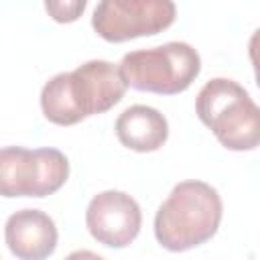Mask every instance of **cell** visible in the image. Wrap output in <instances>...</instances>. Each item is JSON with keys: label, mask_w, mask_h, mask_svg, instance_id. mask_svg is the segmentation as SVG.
Segmentation results:
<instances>
[{"label": "cell", "mask_w": 260, "mask_h": 260, "mask_svg": "<svg viewBox=\"0 0 260 260\" xmlns=\"http://www.w3.org/2000/svg\"><path fill=\"white\" fill-rule=\"evenodd\" d=\"M128 83L118 65L102 59L87 61L73 71L57 73L41 91V108L49 122L73 126L87 116L104 114L126 93Z\"/></svg>", "instance_id": "1"}, {"label": "cell", "mask_w": 260, "mask_h": 260, "mask_svg": "<svg viewBox=\"0 0 260 260\" xmlns=\"http://www.w3.org/2000/svg\"><path fill=\"white\" fill-rule=\"evenodd\" d=\"M223 213L219 193L203 181L173 187L154 215V236L171 252H185L211 240Z\"/></svg>", "instance_id": "2"}, {"label": "cell", "mask_w": 260, "mask_h": 260, "mask_svg": "<svg viewBox=\"0 0 260 260\" xmlns=\"http://www.w3.org/2000/svg\"><path fill=\"white\" fill-rule=\"evenodd\" d=\"M199 120L228 150H254L260 142V110L234 79L207 81L195 102Z\"/></svg>", "instance_id": "3"}, {"label": "cell", "mask_w": 260, "mask_h": 260, "mask_svg": "<svg viewBox=\"0 0 260 260\" xmlns=\"http://www.w3.org/2000/svg\"><path fill=\"white\" fill-rule=\"evenodd\" d=\"M120 71L128 87L175 95L195 81L201 71V57L191 45L171 41L160 47L126 53L120 61Z\"/></svg>", "instance_id": "4"}, {"label": "cell", "mask_w": 260, "mask_h": 260, "mask_svg": "<svg viewBox=\"0 0 260 260\" xmlns=\"http://www.w3.org/2000/svg\"><path fill=\"white\" fill-rule=\"evenodd\" d=\"M69 177V160L57 148H0V195L47 197Z\"/></svg>", "instance_id": "5"}, {"label": "cell", "mask_w": 260, "mask_h": 260, "mask_svg": "<svg viewBox=\"0 0 260 260\" xmlns=\"http://www.w3.org/2000/svg\"><path fill=\"white\" fill-rule=\"evenodd\" d=\"M173 0H100L93 10V30L110 43L158 35L175 22Z\"/></svg>", "instance_id": "6"}, {"label": "cell", "mask_w": 260, "mask_h": 260, "mask_svg": "<svg viewBox=\"0 0 260 260\" xmlns=\"http://www.w3.org/2000/svg\"><path fill=\"white\" fill-rule=\"evenodd\" d=\"M85 223L93 240L108 248H126L142 225V211L136 199L124 191L98 193L85 211Z\"/></svg>", "instance_id": "7"}, {"label": "cell", "mask_w": 260, "mask_h": 260, "mask_svg": "<svg viewBox=\"0 0 260 260\" xmlns=\"http://www.w3.org/2000/svg\"><path fill=\"white\" fill-rule=\"evenodd\" d=\"M8 250L20 260H43L57 248L55 221L41 209H20L12 213L4 228Z\"/></svg>", "instance_id": "8"}, {"label": "cell", "mask_w": 260, "mask_h": 260, "mask_svg": "<svg viewBox=\"0 0 260 260\" xmlns=\"http://www.w3.org/2000/svg\"><path fill=\"white\" fill-rule=\"evenodd\" d=\"M116 136L118 140L136 152H152L158 150L169 138V122L167 118L150 108V106H130L116 120Z\"/></svg>", "instance_id": "9"}, {"label": "cell", "mask_w": 260, "mask_h": 260, "mask_svg": "<svg viewBox=\"0 0 260 260\" xmlns=\"http://www.w3.org/2000/svg\"><path fill=\"white\" fill-rule=\"evenodd\" d=\"M87 0H45V10L55 22H75L85 12Z\"/></svg>", "instance_id": "10"}]
</instances>
